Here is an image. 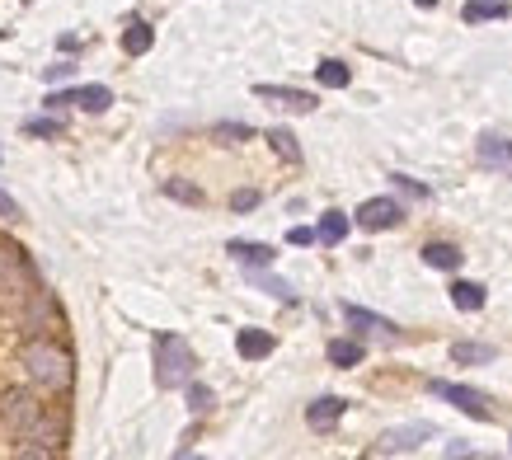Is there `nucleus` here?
Masks as SVG:
<instances>
[{
  "instance_id": "nucleus-28",
  "label": "nucleus",
  "mask_w": 512,
  "mask_h": 460,
  "mask_svg": "<svg viewBox=\"0 0 512 460\" xmlns=\"http://www.w3.org/2000/svg\"><path fill=\"white\" fill-rule=\"evenodd\" d=\"M259 202H264V193H259V188H235V193H231V212H254Z\"/></svg>"
},
{
  "instance_id": "nucleus-29",
  "label": "nucleus",
  "mask_w": 512,
  "mask_h": 460,
  "mask_svg": "<svg viewBox=\"0 0 512 460\" xmlns=\"http://www.w3.org/2000/svg\"><path fill=\"white\" fill-rule=\"evenodd\" d=\"M390 184H395V188H404V193H414V198H423V202L433 198V188H428V184H419V179H409V174H400V169L390 174Z\"/></svg>"
},
{
  "instance_id": "nucleus-34",
  "label": "nucleus",
  "mask_w": 512,
  "mask_h": 460,
  "mask_svg": "<svg viewBox=\"0 0 512 460\" xmlns=\"http://www.w3.org/2000/svg\"><path fill=\"white\" fill-rule=\"evenodd\" d=\"M5 38H10V29H0V43H5Z\"/></svg>"
},
{
  "instance_id": "nucleus-35",
  "label": "nucleus",
  "mask_w": 512,
  "mask_h": 460,
  "mask_svg": "<svg viewBox=\"0 0 512 460\" xmlns=\"http://www.w3.org/2000/svg\"><path fill=\"white\" fill-rule=\"evenodd\" d=\"M508 451H512V437H508Z\"/></svg>"
},
{
  "instance_id": "nucleus-26",
  "label": "nucleus",
  "mask_w": 512,
  "mask_h": 460,
  "mask_svg": "<svg viewBox=\"0 0 512 460\" xmlns=\"http://www.w3.org/2000/svg\"><path fill=\"white\" fill-rule=\"evenodd\" d=\"M254 282H259L268 296H278L282 306H296V292L287 287V282H282V277H268V273H259V268H254Z\"/></svg>"
},
{
  "instance_id": "nucleus-27",
  "label": "nucleus",
  "mask_w": 512,
  "mask_h": 460,
  "mask_svg": "<svg viewBox=\"0 0 512 460\" xmlns=\"http://www.w3.org/2000/svg\"><path fill=\"white\" fill-rule=\"evenodd\" d=\"M212 137L226 141V146H235V141H249V137H254V127H249V123H217V127H212Z\"/></svg>"
},
{
  "instance_id": "nucleus-33",
  "label": "nucleus",
  "mask_w": 512,
  "mask_h": 460,
  "mask_svg": "<svg viewBox=\"0 0 512 460\" xmlns=\"http://www.w3.org/2000/svg\"><path fill=\"white\" fill-rule=\"evenodd\" d=\"M414 5H423V10H433V5H437V0H414Z\"/></svg>"
},
{
  "instance_id": "nucleus-25",
  "label": "nucleus",
  "mask_w": 512,
  "mask_h": 460,
  "mask_svg": "<svg viewBox=\"0 0 512 460\" xmlns=\"http://www.w3.org/2000/svg\"><path fill=\"white\" fill-rule=\"evenodd\" d=\"M66 132V123L62 118H29V123H24V137H43V141H52V137H62Z\"/></svg>"
},
{
  "instance_id": "nucleus-30",
  "label": "nucleus",
  "mask_w": 512,
  "mask_h": 460,
  "mask_svg": "<svg viewBox=\"0 0 512 460\" xmlns=\"http://www.w3.org/2000/svg\"><path fill=\"white\" fill-rule=\"evenodd\" d=\"M287 245H296V249L320 245V230H315V226H292V230H287Z\"/></svg>"
},
{
  "instance_id": "nucleus-32",
  "label": "nucleus",
  "mask_w": 512,
  "mask_h": 460,
  "mask_svg": "<svg viewBox=\"0 0 512 460\" xmlns=\"http://www.w3.org/2000/svg\"><path fill=\"white\" fill-rule=\"evenodd\" d=\"M0 216H5V221H19V216H24V212H19V202L10 198L5 188H0Z\"/></svg>"
},
{
  "instance_id": "nucleus-1",
  "label": "nucleus",
  "mask_w": 512,
  "mask_h": 460,
  "mask_svg": "<svg viewBox=\"0 0 512 460\" xmlns=\"http://www.w3.org/2000/svg\"><path fill=\"white\" fill-rule=\"evenodd\" d=\"M24 376H29L33 390H43V395H66L71 381H76V362L66 353L62 343H29L24 348Z\"/></svg>"
},
{
  "instance_id": "nucleus-11",
  "label": "nucleus",
  "mask_w": 512,
  "mask_h": 460,
  "mask_svg": "<svg viewBox=\"0 0 512 460\" xmlns=\"http://www.w3.org/2000/svg\"><path fill=\"white\" fill-rule=\"evenodd\" d=\"M475 155H480L484 169H498L503 179L512 174V141H508V137H498V132H484V137L475 141Z\"/></svg>"
},
{
  "instance_id": "nucleus-17",
  "label": "nucleus",
  "mask_w": 512,
  "mask_h": 460,
  "mask_svg": "<svg viewBox=\"0 0 512 460\" xmlns=\"http://www.w3.org/2000/svg\"><path fill=\"white\" fill-rule=\"evenodd\" d=\"M494 357H498L494 343H475V338L451 343V362H456V367H484V362H494Z\"/></svg>"
},
{
  "instance_id": "nucleus-20",
  "label": "nucleus",
  "mask_w": 512,
  "mask_h": 460,
  "mask_svg": "<svg viewBox=\"0 0 512 460\" xmlns=\"http://www.w3.org/2000/svg\"><path fill=\"white\" fill-rule=\"evenodd\" d=\"M353 226H357V221L348 212H325L315 230H320V245L334 249V245H343V240H348V230H353Z\"/></svg>"
},
{
  "instance_id": "nucleus-19",
  "label": "nucleus",
  "mask_w": 512,
  "mask_h": 460,
  "mask_svg": "<svg viewBox=\"0 0 512 460\" xmlns=\"http://www.w3.org/2000/svg\"><path fill=\"white\" fill-rule=\"evenodd\" d=\"M508 15H512L508 0H466V5H461V19H466V24H489V19H508Z\"/></svg>"
},
{
  "instance_id": "nucleus-4",
  "label": "nucleus",
  "mask_w": 512,
  "mask_h": 460,
  "mask_svg": "<svg viewBox=\"0 0 512 460\" xmlns=\"http://www.w3.org/2000/svg\"><path fill=\"white\" fill-rule=\"evenodd\" d=\"M428 390H433L437 399H447L451 409H461L466 418H475V423H494V399L484 395V390H475V385H461V381H428Z\"/></svg>"
},
{
  "instance_id": "nucleus-8",
  "label": "nucleus",
  "mask_w": 512,
  "mask_h": 460,
  "mask_svg": "<svg viewBox=\"0 0 512 460\" xmlns=\"http://www.w3.org/2000/svg\"><path fill=\"white\" fill-rule=\"evenodd\" d=\"M254 99H268V104H282L292 113H315L320 99L311 90H296V85H254Z\"/></svg>"
},
{
  "instance_id": "nucleus-31",
  "label": "nucleus",
  "mask_w": 512,
  "mask_h": 460,
  "mask_svg": "<svg viewBox=\"0 0 512 460\" xmlns=\"http://www.w3.org/2000/svg\"><path fill=\"white\" fill-rule=\"evenodd\" d=\"M71 76H76V62H66V57H62V62H52V66H43L47 85H62V80H71Z\"/></svg>"
},
{
  "instance_id": "nucleus-5",
  "label": "nucleus",
  "mask_w": 512,
  "mask_h": 460,
  "mask_svg": "<svg viewBox=\"0 0 512 460\" xmlns=\"http://www.w3.org/2000/svg\"><path fill=\"white\" fill-rule=\"evenodd\" d=\"M437 428L433 423H400V428H386L376 437L372 456H414L423 442H433Z\"/></svg>"
},
{
  "instance_id": "nucleus-14",
  "label": "nucleus",
  "mask_w": 512,
  "mask_h": 460,
  "mask_svg": "<svg viewBox=\"0 0 512 460\" xmlns=\"http://www.w3.org/2000/svg\"><path fill=\"white\" fill-rule=\"evenodd\" d=\"M325 357H329V367L353 371V367H362V362H367V343H362V338H329Z\"/></svg>"
},
{
  "instance_id": "nucleus-18",
  "label": "nucleus",
  "mask_w": 512,
  "mask_h": 460,
  "mask_svg": "<svg viewBox=\"0 0 512 460\" xmlns=\"http://www.w3.org/2000/svg\"><path fill=\"white\" fill-rule=\"evenodd\" d=\"M156 47V24H146V19H132L123 29V52L127 57H146Z\"/></svg>"
},
{
  "instance_id": "nucleus-15",
  "label": "nucleus",
  "mask_w": 512,
  "mask_h": 460,
  "mask_svg": "<svg viewBox=\"0 0 512 460\" xmlns=\"http://www.w3.org/2000/svg\"><path fill=\"white\" fill-rule=\"evenodd\" d=\"M419 259L428 263V268H437V273H456V268L466 263V254H461V245H451V240H428V245L419 249Z\"/></svg>"
},
{
  "instance_id": "nucleus-23",
  "label": "nucleus",
  "mask_w": 512,
  "mask_h": 460,
  "mask_svg": "<svg viewBox=\"0 0 512 460\" xmlns=\"http://www.w3.org/2000/svg\"><path fill=\"white\" fill-rule=\"evenodd\" d=\"M184 395H188V409L198 418H207L212 409H217V395H212V385H202V381H188L184 385Z\"/></svg>"
},
{
  "instance_id": "nucleus-2",
  "label": "nucleus",
  "mask_w": 512,
  "mask_h": 460,
  "mask_svg": "<svg viewBox=\"0 0 512 460\" xmlns=\"http://www.w3.org/2000/svg\"><path fill=\"white\" fill-rule=\"evenodd\" d=\"M193 376H198L193 343L184 334H174V329H160L156 334V385L160 390H184Z\"/></svg>"
},
{
  "instance_id": "nucleus-12",
  "label": "nucleus",
  "mask_w": 512,
  "mask_h": 460,
  "mask_svg": "<svg viewBox=\"0 0 512 460\" xmlns=\"http://www.w3.org/2000/svg\"><path fill=\"white\" fill-rule=\"evenodd\" d=\"M343 414H348V399H343V395H320V399H311V404H306V423H311L315 432H329Z\"/></svg>"
},
{
  "instance_id": "nucleus-21",
  "label": "nucleus",
  "mask_w": 512,
  "mask_h": 460,
  "mask_svg": "<svg viewBox=\"0 0 512 460\" xmlns=\"http://www.w3.org/2000/svg\"><path fill=\"white\" fill-rule=\"evenodd\" d=\"M315 80H320L325 90H348V85H353V66L339 62V57H325V62L315 66Z\"/></svg>"
},
{
  "instance_id": "nucleus-7",
  "label": "nucleus",
  "mask_w": 512,
  "mask_h": 460,
  "mask_svg": "<svg viewBox=\"0 0 512 460\" xmlns=\"http://www.w3.org/2000/svg\"><path fill=\"white\" fill-rule=\"evenodd\" d=\"M353 221L362 230H395L404 221V202H395V198H367L353 212Z\"/></svg>"
},
{
  "instance_id": "nucleus-36",
  "label": "nucleus",
  "mask_w": 512,
  "mask_h": 460,
  "mask_svg": "<svg viewBox=\"0 0 512 460\" xmlns=\"http://www.w3.org/2000/svg\"><path fill=\"white\" fill-rule=\"evenodd\" d=\"M0 160H5V155H0Z\"/></svg>"
},
{
  "instance_id": "nucleus-24",
  "label": "nucleus",
  "mask_w": 512,
  "mask_h": 460,
  "mask_svg": "<svg viewBox=\"0 0 512 460\" xmlns=\"http://www.w3.org/2000/svg\"><path fill=\"white\" fill-rule=\"evenodd\" d=\"M268 146H273L287 165H301V146H296V137L287 132V127H268Z\"/></svg>"
},
{
  "instance_id": "nucleus-10",
  "label": "nucleus",
  "mask_w": 512,
  "mask_h": 460,
  "mask_svg": "<svg viewBox=\"0 0 512 460\" xmlns=\"http://www.w3.org/2000/svg\"><path fill=\"white\" fill-rule=\"evenodd\" d=\"M339 315L353 324L357 334H386V338L400 334V324H395V320H386V315H376V310H367V306H353V301H343Z\"/></svg>"
},
{
  "instance_id": "nucleus-16",
  "label": "nucleus",
  "mask_w": 512,
  "mask_h": 460,
  "mask_svg": "<svg viewBox=\"0 0 512 460\" xmlns=\"http://www.w3.org/2000/svg\"><path fill=\"white\" fill-rule=\"evenodd\" d=\"M451 306L461 310V315H475V310H484V301H489V292H484V282H470V277H456L447 287Z\"/></svg>"
},
{
  "instance_id": "nucleus-6",
  "label": "nucleus",
  "mask_w": 512,
  "mask_h": 460,
  "mask_svg": "<svg viewBox=\"0 0 512 460\" xmlns=\"http://www.w3.org/2000/svg\"><path fill=\"white\" fill-rule=\"evenodd\" d=\"M85 108V113H104V108L113 104V90L109 85H76V90H52L43 99L47 113H62V108Z\"/></svg>"
},
{
  "instance_id": "nucleus-22",
  "label": "nucleus",
  "mask_w": 512,
  "mask_h": 460,
  "mask_svg": "<svg viewBox=\"0 0 512 460\" xmlns=\"http://www.w3.org/2000/svg\"><path fill=\"white\" fill-rule=\"evenodd\" d=\"M160 193L165 198H174V202H184V207H202V188L198 184H188V179H160Z\"/></svg>"
},
{
  "instance_id": "nucleus-3",
  "label": "nucleus",
  "mask_w": 512,
  "mask_h": 460,
  "mask_svg": "<svg viewBox=\"0 0 512 460\" xmlns=\"http://www.w3.org/2000/svg\"><path fill=\"white\" fill-rule=\"evenodd\" d=\"M5 423L15 437L33 442V437H43V423H47V404H43V390L29 395V390H19V395L5 399Z\"/></svg>"
},
{
  "instance_id": "nucleus-9",
  "label": "nucleus",
  "mask_w": 512,
  "mask_h": 460,
  "mask_svg": "<svg viewBox=\"0 0 512 460\" xmlns=\"http://www.w3.org/2000/svg\"><path fill=\"white\" fill-rule=\"evenodd\" d=\"M273 348H278V338L268 334V329H259V324L235 329V353H240V362H264V357H273Z\"/></svg>"
},
{
  "instance_id": "nucleus-37",
  "label": "nucleus",
  "mask_w": 512,
  "mask_h": 460,
  "mask_svg": "<svg viewBox=\"0 0 512 460\" xmlns=\"http://www.w3.org/2000/svg\"><path fill=\"white\" fill-rule=\"evenodd\" d=\"M29 5H33V0H29Z\"/></svg>"
},
{
  "instance_id": "nucleus-13",
  "label": "nucleus",
  "mask_w": 512,
  "mask_h": 460,
  "mask_svg": "<svg viewBox=\"0 0 512 460\" xmlns=\"http://www.w3.org/2000/svg\"><path fill=\"white\" fill-rule=\"evenodd\" d=\"M226 254H231L235 263H245V268H273V263H278V249L264 245V240H231Z\"/></svg>"
}]
</instances>
